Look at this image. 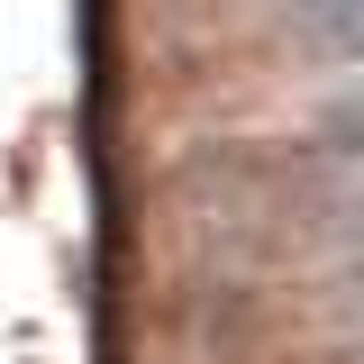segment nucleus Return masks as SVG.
I'll return each instance as SVG.
<instances>
[{
  "instance_id": "nucleus-2",
  "label": "nucleus",
  "mask_w": 364,
  "mask_h": 364,
  "mask_svg": "<svg viewBox=\"0 0 364 364\" xmlns=\"http://www.w3.org/2000/svg\"><path fill=\"white\" fill-rule=\"evenodd\" d=\"M318 128H328V146H337V155H364V82H346V91H337Z\"/></svg>"
},
{
  "instance_id": "nucleus-1",
  "label": "nucleus",
  "mask_w": 364,
  "mask_h": 364,
  "mask_svg": "<svg viewBox=\"0 0 364 364\" xmlns=\"http://www.w3.org/2000/svg\"><path fill=\"white\" fill-rule=\"evenodd\" d=\"M282 28L328 64H364V0H282Z\"/></svg>"
}]
</instances>
